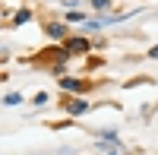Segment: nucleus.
<instances>
[{"label":"nucleus","instance_id":"nucleus-3","mask_svg":"<svg viewBox=\"0 0 158 155\" xmlns=\"http://www.w3.org/2000/svg\"><path fill=\"white\" fill-rule=\"evenodd\" d=\"M89 3L95 6V10H108V6H111V0H89Z\"/></svg>","mask_w":158,"mask_h":155},{"label":"nucleus","instance_id":"nucleus-4","mask_svg":"<svg viewBox=\"0 0 158 155\" xmlns=\"http://www.w3.org/2000/svg\"><path fill=\"white\" fill-rule=\"evenodd\" d=\"M19 101H22V95H6V98H3V105L13 108V105H19Z\"/></svg>","mask_w":158,"mask_h":155},{"label":"nucleus","instance_id":"nucleus-5","mask_svg":"<svg viewBox=\"0 0 158 155\" xmlns=\"http://www.w3.org/2000/svg\"><path fill=\"white\" fill-rule=\"evenodd\" d=\"M85 108H89V105H85V101H76V105H70V111H73V114H82Z\"/></svg>","mask_w":158,"mask_h":155},{"label":"nucleus","instance_id":"nucleus-2","mask_svg":"<svg viewBox=\"0 0 158 155\" xmlns=\"http://www.w3.org/2000/svg\"><path fill=\"white\" fill-rule=\"evenodd\" d=\"M48 32H51V35H54V38H63V32H67V29H63V25H60V22H54V25H48Z\"/></svg>","mask_w":158,"mask_h":155},{"label":"nucleus","instance_id":"nucleus-7","mask_svg":"<svg viewBox=\"0 0 158 155\" xmlns=\"http://www.w3.org/2000/svg\"><path fill=\"white\" fill-rule=\"evenodd\" d=\"M149 57H158V44H155V48H152V51H149Z\"/></svg>","mask_w":158,"mask_h":155},{"label":"nucleus","instance_id":"nucleus-8","mask_svg":"<svg viewBox=\"0 0 158 155\" xmlns=\"http://www.w3.org/2000/svg\"><path fill=\"white\" fill-rule=\"evenodd\" d=\"M0 82H3V76H0Z\"/></svg>","mask_w":158,"mask_h":155},{"label":"nucleus","instance_id":"nucleus-6","mask_svg":"<svg viewBox=\"0 0 158 155\" xmlns=\"http://www.w3.org/2000/svg\"><path fill=\"white\" fill-rule=\"evenodd\" d=\"M60 86H63V89H82V82H73V79H63Z\"/></svg>","mask_w":158,"mask_h":155},{"label":"nucleus","instance_id":"nucleus-1","mask_svg":"<svg viewBox=\"0 0 158 155\" xmlns=\"http://www.w3.org/2000/svg\"><path fill=\"white\" fill-rule=\"evenodd\" d=\"M70 51H73V54H82V51H89V41H82V38H70Z\"/></svg>","mask_w":158,"mask_h":155}]
</instances>
